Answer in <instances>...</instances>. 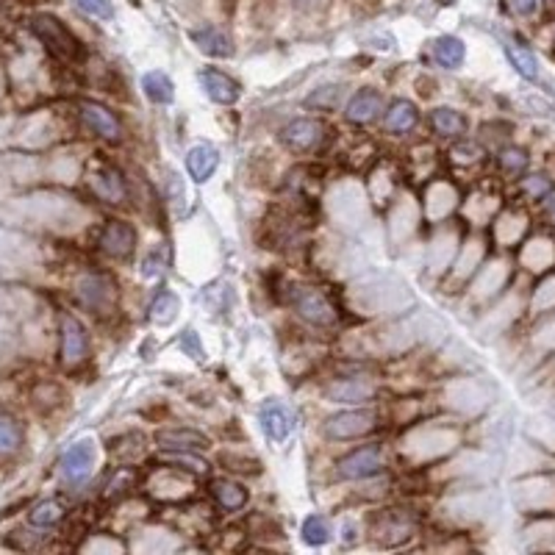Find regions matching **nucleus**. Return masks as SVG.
I'll return each mask as SVG.
<instances>
[{
	"label": "nucleus",
	"instance_id": "34",
	"mask_svg": "<svg viewBox=\"0 0 555 555\" xmlns=\"http://www.w3.org/2000/svg\"><path fill=\"white\" fill-rule=\"evenodd\" d=\"M547 214H550V220H552V225H555V197H552L550 205H547Z\"/></svg>",
	"mask_w": 555,
	"mask_h": 555
},
{
	"label": "nucleus",
	"instance_id": "16",
	"mask_svg": "<svg viewBox=\"0 0 555 555\" xmlns=\"http://www.w3.org/2000/svg\"><path fill=\"white\" fill-rule=\"evenodd\" d=\"M156 442L165 450H208V436L189 430V428H173V430H158Z\"/></svg>",
	"mask_w": 555,
	"mask_h": 555
},
{
	"label": "nucleus",
	"instance_id": "14",
	"mask_svg": "<svg viewBox=\"0 0 555 555\" xmlns=\"http://www.w3.org/2000/svg\"><path fill=\"white\" fill-rule=\"evenodd\" d=\"M326 398L331 403H369L375 398V386L361 378H347V381H334L326 389Z\"/></svg>",
	"mask_w": 555,
	"mask_h": 555
},
{
	"label": "nucleus",
	"instance_id": "33",
	"mask_svg": "<svg viewBox=\"0 0 555 555\" xmlns=\"http://www.w3.org/2000/svg\"><path fill=\"white\" fill-rule=\"evenodd\" d=\"M508 6H511V12L519 17H530V14H536L539 0H508Z\"/></svg>",
	"mask_w": 555,
	"mask_h": 555
},
{
	"label": "nucleus",
	"instance_id": "15",
	"mask_svg": "<svg viewBox=\"0 0 555 555\" xmlns=\"http://www.w3.org/2000/svg\"><path fill=\"white\" fill-rule=\"evenodd\" d=\"M220 167V153L212 145H195L187 153V173L192 175V181L203 183L214 175V170Z\"/></svg>",
	"mask_w": 555,
	"mask_h": 555
},
{
	"label": "nucleus",
	"instance_id": "4",
	"mask_svg": "<svg viewBox=\"0 0 555 555\" xmlns=\"http://www.w3.org/2000/svg\"><path fill=\"white\" fill-rule=\"evenodd\" d=\"M383 470V453L381 447H358L353 453H347L344 458H339L336 472L344 480H361V478H373Z\"/></svg>",
	"mask_w": 555,
	"mask_h": 555
},
{
	"label": "nucleus",
	"instance_id": "32",
	"mask_svg": "<svg viewBox=\"0 0 555 555\" xmlns=\"http://www.w3.org/2000/svg\"><path fill=\"white\" fill-rule=\"evenodd\" d=\"M181 350L187 353V356H192L195 361L203 358V347H200V339H197L195 331H187V334L181 336Z\"/></svg>",
	"mask_w": 555,
	"mask_h": 555
},
{
	"label": "nucleus",
	"instance_id": "18",
	"mask_svg": "<svg viewBox=\"0 0 555 555\" xmlns=\"http://www.w3.org/2000/svg\"><path fill=\"white\" fill-rule=\"evenodd\" d=\"M416 120H420V111H416L411 101H395L383 117V128L391 133H406L416 125Z\"/></svg>",
	"mask_w": 555,
	"mask_h": 555
},
{
	"label": "nucleus",
	"instance_id": "20",
	"mask_svg": "<svg viewBox=\"0 0 555 555\" xmlns=\"http://www.w3.org/2000/svg\"><path fill=\"white\" fill-rule=\"evenodd\" d=\"M433 56H436V61L442 67L453 69V67L464 64L467 48H464V42H461L458 36H438L436 44H433Z\"/></svg>",
	"mask_w": 555,
	"mask_h": 555
},
{
	"label": "nucleus",
	"instance_id": "11",
	"mask_svg": "<svg viewBox=\"0 0 555 555\" xmlns=\"http://www.w3.org/2000/svg\"><path fill=\"white\" fill-rule=\"evenodd\" d=\"M383 111V95L378 89H361L356 92V95L350 98V103H347L344 114L347 120L356 123V125H366L378 120V114Z\"/></svg>",
	"mask_w": 555,
	"mask_h": 555
},
{
	"label": "nucleus",
	"instance_id": "17",
	"mask_svg": "<svg viewBox=\"0 0 555 555\" xmlns=\"http://www.w3.org/2000/svg\"><path fill=\"white\" fill-rule=\"evenodd\" d=\"M92 189H95V195L103 197L106 203H120L125 197V181L117 170L101 167L92 173Z\"/></svg>",
	"mask_w": 555,
	"mask_h": 555
},
{
	"label": "nucleus",
	"instance_id": "8",
	"mask_svg": "<svg viewBox=\"0 0 555 555\" xmlns=\"http://www.w3.org/2000/svg\"><path fill=\"white\" fill-rule=\"evenodd\" d=\"M89 353V336L76 317H61V361L67 366H78Z\"/></svg>",
	"mask_w": 555,
	"mask_h": 555
},
{
	"label": "nucleus",
	"instance_id": "26",
	"mask_svg": "<svg viewBox=\"0 0 555 555\" xmlns=\"http://www.w3.org/2000/svg\"><path fill=\"white\" fill-rule=\"evenodd\" d=\"M328 539H331V525H328V519L326 517H309L306 522H303V542L306 544H311V547H322V544H328Z\"/></svg>",
	"mask_w": 555,
	"mask_h": 555
},
{
	"label": "nucleus",
	"instance_id": "12",
	"mask_svg": "<svg viewBox=\"0 0 555 555\" xmlns=\"http://www.w3.org/2000/svg\"><path fill=\"white\" fill-rule=\"evenodd\" d=\"M81 120L86 123L89 131H95L98 136L109 139V142H117L120 133H123L117 117H114V114L101 103H84L81 106Z\"/></svg>",
	"mask_w": 555,
	"mask_h": 555
},
{
	"label": "nucleus",
	"instance_id": "1",
	"mask_svg": "<svg viewBox=\"0 0 555 555\" xmlns=\"http://www.w3.org/2000/svg\"><path fill=\"white\" fill-rule=\"evenodd\" d=\"M34 34L48 44V51L59 59H76L81 53V42L76 39V34L69 31L61 20H56L53 14H39L31 20Z\"/></svg>",
	"mask_w": 555,
	"mask_h": 555
},
{
	"label": "nucleus",
	"instance_id": "6",
	"mask_svg": "<svg viewBox=\"0 0 555 555\" xmlns=\"http://www.w3.org/2000/svg\"><path fill=\"white\" fill-rule=\"evenodd\" d=\"M92 467H95V445L76 442L61 455V475L69 486H81L89 480Z\"/></svg>",
	"mask_w": 555,
	"mask_h": 555
},
{
	"label": "nucleus",
	"instance_id": "31",
	"mask_svg": "<svg viewBox=\"0 0 555 555\" xmlns=\"http://www.w3.org/2000/svg\"><path fill=\"white\" fill-rule=\"evenodd\" d=\"M525 192H527L530 197H536V200H544V197L552 192V183H550V178H544V175L525 178Z\"/></svg>",
	"mask_w": 555,
	"mask_h": 555
},
{
	"label": "nucleus",
	"instance_id": "25",
	"mask_svg": "<svg viewBox=\"0 0 555 555\" xmlns=\"http://www.w3.org/2000/svg\"><path fill=\"white\" fill-rule=\"evenodd\" d=\"M508 59H511V64L517 67V73L522 78L534 81L539 76V61H536V56L530 53L527 48H522V44H508Z\"/></svg>",
	"mask_w": 555,
	"mask_h": 555
},
{
	"label": "nucleus",
	"instance_id": "23",
	"mask_svg": "<svg viewBox=\"0 0 555 555\" xmlns=\"http://www.w3.org/2000/svg\"><path fill=\"white\" fill-rule=\"evenodd\" d=\"M212 492H214V500L225 508V511H239V508H245V503H247V492L242 489L239 483L217 480L212 486Z\"/></svg>",
	"mask_w": 555,
	"mask_h": 555
},
{
	"label": "nucleus",
	"instance_id": "5",
	"mask_svg": "<svg viewBox=\"0 0 555 555\" xmlns=\"http://www.w3.org/2000/svg\"><path fill=\"white\" fill-rule=\"evenodd\" d=\"M259 422H261L269 442H278V445H284L286 438L294 433V428H297L294 414L284 403H278V400H267L259 408Z\"/></svg>",
	"mask_w": 555,
	"mask_h": 555
},
{
	"label": "nucleus",
	"instance_id": "21",
	"mask_svg": "<svg viewBox=\"0 0 555 555\" xmlns=\"http://www.w3.org/2000/svg\"><path fill=\"white\" fill-rule=\"evenodd\" d=\"M192 39H195V44L203 51V53H208V56H230L234 53V48H230V39L222 34V31H217V28H200V31H192Z\"/></svg>",
	"mask_w": 555,
	"mask_h": 555
},
{
	"label": "nucleus",
	"instance_id": "28",
	"mask_svg": "<svg viewBox=\"0 0 555 555\" xmlns=\"http://www.w3.org/2000/svg\"><path fill=\"white\" fill-rule=\"evenodd\" d=\"M175 311H178V300H175V294L161 292V294L156 297V303L150 306V319H153V322H161V326H167V322L175 319Z\"/></svg>",
	"mask_w": 555,
	"mask_h": 555
},
{
	"label": "nucleus",
	"instance_id": "30",
	"mask_svg": "<svg viewBox=\"0 0 555 555\" xmlns=\"http://www.w3.org/2000/svg\"><path fill=\"white\" fill-rule=\"evenodd\" d=\"M500 167L505 173H522L527 167V156L525 150H517V148H508L500 153Z\"/></svg>",
	"mask_w": 555,
	"mask_h": 555
},
{
	"label": "nucleus",
	"instance_id": "22",
	"mask_svg": "<svg viewBox=\"0 0 555 555\" xmlns=\"http://www.w3.org/2000/svg\"><path fill=\"white\" fill-rule=\"evenodd\" d=\"M430 123H433V131L445 139H455L467 131V120L461 117V111H455V109H436Z\"/></svg>",
	"mask_w": 555,
	"mask_h": 555
},
{
	"label": "nucleus",
	"instance_id": "24",
	"mask_svg": "<svg viewBox=\"0 0 555 555\" xmlns=\"http://www.w3.org/2000/svg\"><path fill=\"white\" fill-rule=\"evenodd\" d=\"M22 447V428L14 416L0 414V455H14Z\"/></svg>",
	"mask_w": 555,
	"mask_h": 555
},
{
	"label": "nucleus",
	"instance_id": "13",
	"mask_svg": "<svg viewBox=\"0 0 555 555\" xmlns=\"http://www.w3.org/2000/svg\"><path fill=\"white\" fill-rule=\"evenodd\" d=\"M78 297L81 303L92 311H106L114 303V286L109 278L103 275H89L78 284Z\"/></svg>",
	"mask_w": 555,
	"mask_h": 555
},
{
	"label": "nucleus",
	"instance_id": "27",
	"mask_svg": "<svg viewBox=\"0 0 555 555\" xmlns=\"http://www.w3.org/2000/svg\"><path fill=\"white\" fill-rule=\"evenodd\" d=\"M61 517H64L61 503L59 500H44V503H39L34 511H31V525H36V527H51Z\"/></svg>",
	"mask_w": 555,
	"mask_h": 555
},
{
	"label": "nucleus",
	"instance_id": "3",
	"mask_svg": "<svg viewBox=\"0 0 555 555\" xmlns=\"http://www.w3.org/2000/svg\"><path fill=\"white\" fill-rule=\"evenodd\" d=\"M322 139H326V125L311 117L292 120L281 128V142L292 153H311L322 145Z\"/></svg>",
	"mask_w": 555,
	"mask_h": 555
},
{
	"label": "nucleus",
	"instance_id": "7",
	"mask_svg": "<svg viewBox=\"0 0 555 555\" xmlns=\"http://www.w3.org/2000/svg\"><path fill=\"white\" fill-rule=\"evenodd\" d=\"M375 428V414L369 408H358V411H342L326 422V433L331 438H356L364 436Z\"/></svg>",
	"mask_w": 555,
	"mask_h": 555
},
{
	"label": "nucleus",
	"instance_id": "29",
	"mask_svg": "<svg viewBox=\"0 0 555 555\" xmlns=\"http://www.w3.org/2000/svg\"><path fill=\"white\" fill-rule=\"evenodd\" d=\"M78 9L89 17H98V20H111L114 17V6L111 0H76Z\"/></svg>",
	"mask_w": 555,
	"mask_h": 555
},
{
	"label": "nucleus",
	"instance_id": "35",
	"mask_svg": "<svg viewBox=\"0 0 555 555\" xmlns=\"http://www.w3.org/2000/svg\"><path fill=\"white\" fill-rule=\"evenodd\" d=\"M294 4H300V6H311V4H317V0H294Z\"/></svg>",
	"mask_w": 555,
	"mask_h": 555
},
{
	"label": "nucleus",
	"instance_id": "10",
	"mask_svg": "<svg viewBox=\"0 0 555 555\" xmlns=\"http://www.w3.org/2000/svg\"><path fill=\"white\" fill-rule=\"evenodd\" d=\"M200 86L205 89V95L220 106H234L242 95L239 84L234 78H228L225 73H220V69H214V67H205L200 73Z\"/></svg>",
	"mask_w": 555,
	"mask_h": 555
},
{
	"label": "nucleus",
	"instance_id": "2",
	"mask_svg": "<svg viewBox=\"0 0 555 555\" xmlns=\"http://www.w3.org/2000/svg\"><path fill=\"white\" fill-rule=\"evenodd\" d=\"M292 306L306 322H311V326H319V328H328V326H334V322L339 319L331 300L322 294L319 289H314V286H294L292 289Z\"/></svg>",
	"mask_w": 555,
	"mask_h": 555
},
{
	"label": "nucleus",
	"instance_id": "19",
	"mask_svg": "<svg viewBox=\"0 0 555 555\" xmlns=\"http://www.w3.org/2000/svg\"><path fill=\"white\" fill-rule=\"evenodd\" d=\"M142 89H145V95H148L153 103L167 106V103L175 101V86H173L170 76H167V73H161V69H150V73H145Z\"/></svg>",
	"mask_w": 555,
	"mask_h": 555
},
{
	"label": "nucleus",
	"instance_id": "9",
	"mask_svg": "<svg viewBox=\"0 0 555 555\" xmlns=\"http://www.w3.org/2000/svg\"><path fill=\"white\" fill-rule=\"evenodd\" d=\"M136 247V230L133 225L128 222H120V220H111L103 234H101V250L109 253L111 259H128Z\"/></svg>",
	"mask_w": 555,
	"mask_h": 555
}]
</instances>
